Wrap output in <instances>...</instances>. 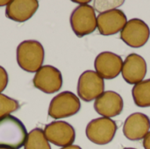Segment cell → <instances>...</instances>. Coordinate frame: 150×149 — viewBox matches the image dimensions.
Listing matches in <instances>:
<instances>
[{"label":"cell","mask_w":150,"mask_h":149,"mask_svg":"<svg viewBox=\"0 0 150 149\" xmlns=\"http://www.w3.org/2000/svg\"><path fill=\"white\" fill-rule=\"evenodd\" d=\"M43 131L48 142L57 147L73 145L76 140L75 128L66 121H53L47 125Z\"/></svg>","instance_id":"10"},{"label":"cell","mask_w":150,"mask_h":149,"mask_svg":"<svg viewBox=\"0 0 150 149\" xmlns=\"http://www.w3.org/2000/svg\"><path fill=\"white\" fill-rule=\"evenodd\" d=\"M123 61L121 56L113 52H101L94 61L95 71L104 80H112L121 74Z\"/></svg>","instance_id":"9"},{"label":"cell","mask_w":150,"mask_h":149,"mask_svg":"<svg viewBox=\"0 0 150 149\" xmlns=\"http://www.w3.org/2000/svg\"><path fill=\"white\" fill-rule=\"evenodd\" d=\"M144 149H150V132L146 135V137L143 139L142 142Z\"/></svg>","instance_id":"21"},{"label":"cell","mask_w":150,"mask_h":149,"mask_svg":"<svg viewBox=\"0 0 150 149\" xmlns=\"http://www.w3.org/2000/svg\"><path fill=\"white\" fill-rule=\"evenodd\" d=\"M19 109V104L17 100L9 97L6 95L0 94V119L11 115V113Z\"/></svg>","instance_id":"18"},{"label":"cell","mask_w":150,"mask_h":149,"mask_svg":"<svg viewBox=\"0 0 150 149\" xmlns=\"http://www.w3.org/2000/svg\"><path fill=\"white\" fill-rule=\"evenodd\" d=\"M17 62L25 71L37 72L43 64L45 51L42 44L38 40H27L22 41L17 47Z\"/></svg>","instance_id":"2"},{"label":"cell","mask_w":150,"mask_h":149,"mask_svg":"<svg viewBox=\"0 0 150 149\" xmlns=\"http://www.w3.org/2000/svg\"><path fill=\"white\" fill-rule=\"evenodd\" d=\"M26 138L25 126L18 119L12 115L0 119V148L20 149Z\"/></svg>","instance_id":"1"},{"label":"cell","mask_w":150,"mask_h":149,"mask_svg":"<svg viewBox=\"0 0 150 149\" xmlns=\"http://www.w3.org/2000/svg\"><path fill=\"white\" fill-rule=\"evenodd\" d=\"M74 3H76V4H79L80 5H86V4H89L91 3L90 0L88 1H73Z\"/></svg>","instance_id":"23"},{"label":"cell","mask_w":150,"mask_h":149,"mask_svg":"<svg viewBox=\"0 0 150 149\" xmlns=\"http://www.w3.org/2000/svg\"><path fill=\"white\" fill-rule=\"evenodd\" d=\"M148 71L146 60L136 53L129 54L123 61L121 75L124 81L132 85L144 80Z\"/></svg>","instance_id":"12"},{"label":"cell","mask_w":150,"mask_h":149,"mask_svg":"<svg viewBox=\"0 0 150 149\" xmlns=\"http://www.w3.org/2000/svg\"><path fill=\"white\" fill-rule=\"evenodd\" d=\"M125 1L123 0H96L93 1V8L96 11L102 13L105 11L118 9L120 6L123 5Z\"/></svg>","instance_id":"19"},{"label":"cell","mask_w":150,"mask_h":149,"mask_svg":"<svg viewBox=\"0 0 150 149\" xmlns=\"http://www.w3.org/2000/svg\"><path fill=\"white\" fill-rule=\"evenodd\" d=\"M105 92L104 79L94 70L83 72L77 82V95L86 103L96 100Z\"/></svg>","instance_id":"6"},{"label":"cell","mask_w":150,"mask_h":149,"mask_svg":"<svg viewBox=\"0 0 150 149\" xmlns=\"http://www.w3.org/2000/svg\"><path fill=\"white\" fill-rule=\"evenodd\" d=\"M117 130L118 126L112 119L100 117L88 123L85 128V134L91 142L104 146L113 141Z\"/></svg>","instance_id":"3"},{"label":"cell","mask_w":150,"mask_h":149,"mask_svg":"<svg viewBox=\"0 0 150 149\" xmlns=\"http://www.w3.org/2000/svg\"><path fill=\"white\" fill-rule=\"evenodd\" d=\"M123 149H136V148H125Z\"/></svg>","instance_id":"25"},{"label":"cell","mask_w":150,"mask_h":149,"mask_svg":"<svg viewBox=\"0 0 150 149\" xmlns=\"http://www.w3.org/2000/svg\"><path fill=\"white\" fill-rule=\"evenodd\" d=\"M124 109L122 97L113 90L105 91L94 101V110L104 118H114L121 114Z\"/></svg>","instance_id":"13"},{"label":"cell","mask_w":150,"mask_h":149,"mask_svg":"<svg viewBox=\"0 0 150 149\" xmlns=\"http://www.w3.org/2000/svg\"><path fill=\"white\" fill-rule=\"evenodd\" d=\"M0 149H7V148H0Z\"/></svg>","instance_id":"26"},{"label":"cell","mask_w":150,"mask_h":149,"mask_svg":"<svg viewBox=\"0 0 150 149\" xmlns=\"http://www.w3.org/2000/svg\"><path fill=\"white\" fill-rule=\"evenodd\" d=\"M150 132V119L142 112H134L129 115L123 125L125 137L132 141L143 140Z\"/></svg>","instance_id":"14"},{"label":"cell","mask_w":150,"mask_h":149,"mask_svg":"<svg viewBox=\"0 0 150 149\" xmlns=\"http://www.w3.org/2000/svg\"><path fill=\"white\" fill-rule=\"evenodd\" d=\"M69 22L73 32L79 38L94 32L98 28L96 11L91 4L76 7L71 12Z\"/></svg>","instance_id":"4"},{"label":"cell","mask_w":150,"mask_h":149,"mask_svg":"<svg viewBox=\"0 0 150 149\" xmlns=\"http://www.w3.org/2000/svg\"><path fill=\"white\" fill-rule=\"evenodd\" d=\"M127 22V15L120 9L105 11L97 16V25L98 32L104 36L114 35L120 32Z\"/></svg>","instance_id":"11"},{"label":"cell","mask_w":150,"mask_h":149,"mask_svg":"<svg viewBox=\"0 0 150 149\" xmlns=\"http://www.w3.org/2000/svg\"><path fill=\"white\" fill-rule=\"evenodd\" d=\"M132 97L134 104L141 108L150 107V78L134 85Z\"/></svg>","instance_id":"16"},{"label":"cell","mask_w":150,"mask_h":149,"mask_svg":"<svg viewBox=\"0 0 150 149\" xmlns=\"http://www.w3.org/2000/svg\"><path fill=\"white\" fill-rule=\"evenodd\" d=\"M80 109V98L71 91H63L51 100L48 107V115L54 119L69 118L77 114Z\"/></svg>","instance_id":"5"},{"label":"cell","mask_w":150,"mask_h":149,"mask_svg":"<svg viewBox=\"0 0 150 149\" xmlns=\"http://www.w3.org/2000/svg\"><path fill=\"white\" fill-rule=\"evenodd\" d=\"M8 84V74L4 68L0 66V94L6 89Z\"/></svg>","instance_id":"20"},{"label":"cell","mask_w":150,"mask_h":149,"mask_svg":"<svg viewBox=\"0 0 150 149\" xmlns=\"http://www.w3.org/2000/svg\"><path fill=\"white\" fill-rule=\"evenodd\" d=\"M39 8L37 0H11L7 4L5 15L16 22H25L30 19Z\"/></svg>","instance_id":"15"},{"label":"cell","mask_w":150,"mask_h":149,"mask_svg":"<svg viewBox=\"0 0 150 149\" xmlns=\"http://www.w3.org/2000/svg\"><path fill=\"white\" fill-rule=\"evenodd\" d=\"M25 149H51L50 144L47 140L44 131L40 128L33 129L26 138L24 146Z\"/></svg>","instance_id":"17"},{"label":"cell","mask_w":150,"mask_h":149,"mask_svg":"<svg viewBox=\"0 0 150 149\" xmlns=\"http://www.w3.org/2000/svg\"><path fill=\"white\" fill-rule=\"evenodd\" d=\"M60 149H83L82 148H80L79 146H76V145H70V146H68V147H64V148H62Z\"/></svg>","instance_id":"22"},{"label":"cell","mask_w":150,"mask_h":149,"mask_svg":"<svg viewBox=\"0 0 150 149\" xmlns=\"http://www.w3.org/2000/svg\"><path fill=\"white\" fill-rule=\"evenodd\" d=\"M150 38V28L141 18H134L127 20L120 32V39L128 47L140 48L144 47Z\"/></svg>","instance_id":"7"},{"label":"cell","mask_w":150,"mask_h":149,"mask_svg":"<svg viewBox=\"0 0 150 149\" xmlns=\"http://www.w3.org/2000/svg\"><path fill=\"white\" fill-rule=\"evenodd\" d=\"M10 3V0H4V1H0V6H4V5H6L7 6V4Z\"/></svg>","instance_id":"24"},{"label":"cell","mask_w":150,"mask_h":149,"mask_svg":"<svg viewBox=\"0 0 150 149\" xmlns=\"http://www.w3.org/2000/svg\"><path fill=\"white\" fill-rule=\"evenodd\" d=\"M33 85L36 89L47 94L58 92L62 87V75L61 71L54 66H42L35 74Z\"/></svg>","instance_id":"8"}]
</instances>
